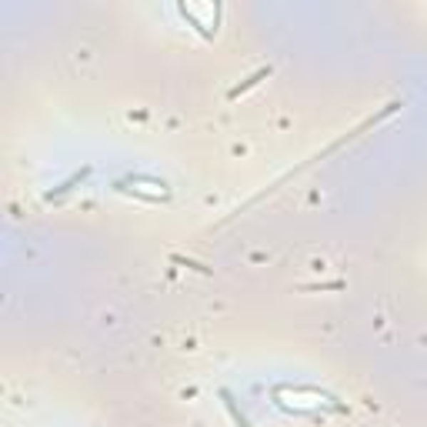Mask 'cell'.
I'll return each mask as SVG.
<instances>
[{"instance_id":"7a4b0ae2","label":"cell","mask_w":427,"mask_h":427,"mask_svg":"<svg viewBox=\"0 0 427 427\" xmlns=\"http://www.w3.org/2000/svg\"><path fill=\"white\" fill-rule=\"evenodd\" d=\"M83 178H87V167H83V170H77L73 178H67V180H63V184H61V187H57V190H51V194H47V200H53V197H61V194H67V190H73V187H77V184H81Z\"/></svg>"},{"instance_id":"6da1fadb","label":"cell","mask_w":427,"mask_h":427,"mask_svg":"<svg viewBox=\"0 0 427 427\" xmlns=\"http://www.w3.org/2000/svg\"><path fill=\"white\" fill-rule=\"evenodd\" d=\"M264 77H271V63H267V67H261V71H257V73H250V77H247V81H244V83H237V87L230 91V101H234V97H240V94H244V91H250V87H257V83H261Z\"/></svg>"},{"instance_id":"3957f363","label":"cell","mask_w":427,"mask_h":427,"mask_svg":"<svg viewBox=\"0 0 427 427\" xmlns=\"http://www.w3.org/2000/svg\"><path fill=\"white\" fill-rule=\"evenodd\" d=\"M220 397H224V404H227V411L234 414V421H237L240 427H247V421H244V414H240L237 407H234V397H230V391H220Z\"/></svg>"}]
</instances>
